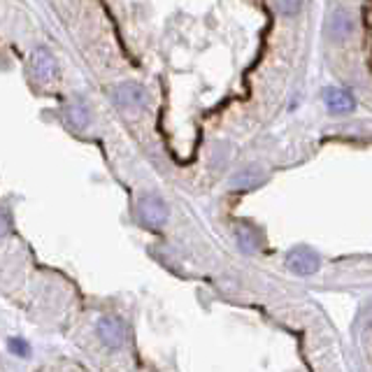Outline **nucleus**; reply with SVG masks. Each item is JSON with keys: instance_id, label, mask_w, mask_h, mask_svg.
I'll use <instances>...</instances> for the list:
<instances>
[{"instance_id": "f257e3e1", "label": "nucleus", "mask_w": 372, "mask_h": 372, "mask_svg": "<svg viewBox=\"0 0 372 372\" xmlns=\"http://www.w3.org/2000/svg\"><path fill=\"white\" fill-rule=\"evenodd\" d=\"M167 205L158 196H145L140 200V219L145 221L147 226L161 228L167 224Z\"/></svg>"}, {"instance_id": "f03ea898", "label": "nucleus", "mask_w": 372, "mask_h": 372, "mask_svg": "<svg viewBox=\"0 0 372 372\" xmlns=\"http://www.w3.org/2000/svg\"><path fill=\"white\" fill-rule=\"evenodd\" d=\"M114 100L126 110H140L147 105V91H145V86L126 82L114 88Z\"/></svg>"}, {"instance_id": "7ed1b4c3", "label": "nucleus", "mask_w": 372, "mask_h": 372, "mask_svg": "<svg viewBox=\"0 0 372 372\" xmlns=\"http://www.w3.org/2000/svg\"><path fill=\"white\" fill-rule=\"evenodd\" d=\"M98 335L105 347L110 349H119L126 342V329L117 316H103L98 321Z\"/></svg>"}, {"instance_id": "20e7f679", "label": "nucleus", "mask_w": 372, "mask_h": 372, "mask_svg": "<svg viewBox=\"0 0 372 372\" xmlns=\"http://www.w3.org/2000/svg\"><path fill=\"white\" fill-rule=\"evenodd\" d=\"M289 268L296 274H314L319 270V256L307 247H300L289 254Z\"/></svg>"}, {"instance_id": "39448f33", "label": "nucleus", "mask_w": 372, "mask_h": 372, "mask_svg": "<svg viewBox=\"0 0 372 372\" xmlns=\"http://www.w3.org/2000/svg\"><path fill=\"white\" fill-rule=\"evenodd\" d=\"M324 103L333 114H349L353 108H356V100H353L351 93L344 91V88H326Z\"/></svg>"}, {"instance_id": "423d86ee", "label": "nucleus", "mask_w": 372, "mask_h": 372, "mask_svg": "<svg viewBox=\"0 0 372 372\" xmlns=\"http://www.w3.org/2000/svg\"><path fill=\"white\" fill-rule=\"evenodd\" d=\"M31 63H33L35 77L42 79V82H51V79L56 77V63H54V58H51V54L47 49H42V47L35 49Z\"/></svg>"}, {"instance_id": "0eeeda50", "label": "nucleus", "mask_w": 372, "mask_h": 372, "mask_svg": "<svg viewBox=\"0 0 372 372\" xmlns=\"http://www.w3.org/2000/svg\"><path fill=\"white\" fill-rule=\"evenodd\" d=\"M265 170L261 165H247L242 172H237L233 180H230V186H235V189H256V186H261L265 182Z\"/></svg>"}, {"instance_id": "6e6552de", "label": "nucleus", "mask_w": 372, "mask_h": 372, "mask_svg": "<svg viewBox=\"0 0 372 372\" xmlns=\"http://www.w3.org/2000/svg\"><path fill=\"white\" fill-rule=\"evenodd\" d=\"M329 31H331V38L338 40V42L351 38V33H353V19H351V14L344 12V10H338V12L331 16Z\"/></svg>"}, {"instance_id": "1a4fd4ad", "label": "nucleus", "mask_w": 372, "mask_h": 372, "mask_svg": "<svg viewBox=\"0 0 372 372\" xmlns=\"http://www.w3.org/2000/svg\"><path fill=\"white\" fill-rule=\"evenodd\" d=\"M235 235H237V244H240L242 252H256V247H259V235H256V230H252L249 226H237Z\"/></svg>"}, {"instance_id": "9d476101", "label": "nucleus", "mask_w": 372, "mask_h": 372, "mask_svg": "<svg viewBox=\"0 0 372 372\" xmlns=\"http://www.w3.org/2000/svg\"><path fill=\"white\" fill-rule=\"evenodd\" d=\"M68 121L73 123L75 128H86L88 126V110L82 103H75L68 108Z\"/></svg>"}, {"instance_id": "9b49d317", "label": "nucleus", "mask_w": 372, "mask_h": 372, "mask_svg": "<svg viewBox=\"0 0 372 372\" xmlns=\"http://www.w3.org/2000/svg\"><path fill=\"white\" fill-rule=\"evenodd\" d=\"M300 5H303V0H274V7L279 10V14H286V16L298 14Z\"/></svg>"}, {"instance_id": "f8f14e48", "label": "nucleus", "mask_w": 372, "mask_h": 372, "mask_svg": "<svg viewBox=\"0 0 372 372\" xmlns=\"http://www.w3.org/2000/svg\"><path fill=\"white\" fill-rule=\"evenodd\" d=\"M7 347H10V351L16 353V356H29V353H31V347H29V344H26L24 340H16V338L7 342Z\"/></svg>"}]
</instances>
